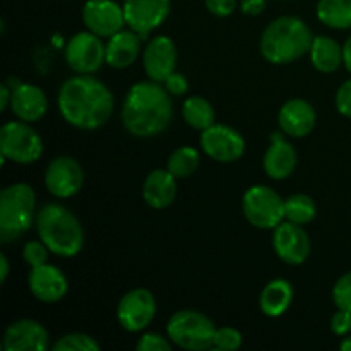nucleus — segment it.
<instances>
[{"instance_id":"9d476101","label":"nucleus","mask_w":351,"mask_h":351,"mask_svg":"<svg viewBox=\"0 0 351 351\" xmlns=\"http://www.w3.org/2000/svg\"><path fill=\"white\" fill-rule=\"evenodd\" d=\"M65 62L77 74H93L105 64V45L101 36L91 31L75 33L65 47Z\"/></svg>"},{"instance_id":"f257e3e1","label":"nucleus","mask_w":351,"mask_h":351,"mask_svg":"<svg viewBox=\"0 0 351 351\" xmlns=\"http://www.w3.org/2000/svg\"><path fill=\"white\" fill-rule=\"evenodd\" d=\"M57 103L65 122L82 130L99 129L113 112L112 91L91 74L67 79L58 91Z\"/></svg>"},{"instance_id":"7ed1b4c3","label":"nucleus","mask_w":351,"mask_h":351,"mask_svg":"<svg viewBox=\"0 0 351 351\" xmlns=\"http://www.w3.org/2000/svg\"><path fill=\"white\" fill-rule=\"evenodd\" d=\"M311 27L297 16H281L271 21L261 36V55L269 64L285 65L298 60L311 50Z\"/></svg>"},{"instance_id":"dca6fc26","label":"nucleus","mask_w":351,"mask_h":351,"mask_svg":"<svg viewBox=\"0 0 351 351\" xmlns=\"http://www.w3.org/2000/svg\"><path fill=\"white\" fill-rule=\"evenodd\" d=\"M27 285L33 297L43 304H57L69 291V280L64 271L48 263L31 267Z\"/></svg>"},{"instance_id":"39448f33","label":"nucleus","mask_w":351,"mask_h":351,"mask_svg":"<svg viewBox=\"0 0 351 351\" xmlns=\"http://www.w3.org/2000/svg\"><path fill=\"white\" fill-rule=\"evenodd\" d=\"M36 216V194L27 184H12L0 192V242L21 239Z\"/></svg>"},{"instance_id":"72a5a7b5","label":"nucleus","mask_w":351,"mask_h":351,"mask_svg":"<svg viewBox=\"0 0 351 351\" xmlns=\"http://www.w3.org/2000/svg\"><path fill=\"white\" fill-rule=\"evenodd\" d=\"M170 338H165V336L158 335V332H146V335L141 336V339L137 341L136 350L137 351H171Z\"/></svg>"},{"instance_id":"2f4dec72","label":"nucleus","mask_w":351,"mask_h":351,"mask_svg":"<svg viewBox=\"0 0 351 351\" xmlns=\"http://www.w3.org/2000/svg\"><path fill=\"white\" fill-rule=\"evenodd\" d=\"M48 249L43 242H38V240H31V242L24 243L23 247V261L26 264H29L31 267L41 266V264L48 263Z\"/></svg>"},{"instance_id":"a878e982","label":"nucleus","mask_w":351,"mask_h":351,"mask_svg":"<svg viewBox=\"0 0 351 351\" xmlns=\"http://www.w3.org/2000/svg\"><path fill=\"white\" fill-rule=\"evenodd\" d=\"M317 19L331 29H350L351 0H319Z\"/></svg>"},{"instance_id":"5701e85b","label":"nucleus","mask_w":351,"mask_h":351,"mask_svg":"<svg viewBox=\"0 0 351 351\" xmlns=\"http://www.w3.org/2000/svg\"><path fill=\"white\" fill-rule=\"evenodd\" d=\"M177 180L175 175L167 170H153L143 185V197L153 209H165L173 204L177 197Z\"/></svg>"},{"instance_id":"2eb2a0df","label":"nucleus","mask_w":351,"mask_h":351,"mask_svg":"<svg viewBox=\"0 0 351 351\" xmlns=\"http://www.w3.org/2000/svg\"><path fill=\"white\" fill-rule=\"evenodd\" d=\"M82 21L88 31L110 38L123 29L125 14L115 0H88L82 7Z\"/></svg>"},{"instance_id":"412c9836","label":"nucleus","mask_w":351,"mask_h":351,"mask_svg":"<svg viewBox=\"0 0 351 351\" xmlns=\"http://www.w3.org/2000/svg\"><path fill=\"white\" fill-rule=\"evenodd\" d=\"M317 115L314 106L300 98L288 99L278 113L280 129L290 137H305L314 130Z\"/></svg>"},{"instance_id":"393cba45","label":"nucleus","mask_w":351,"mask_h":351,"mask_svg":"<svg viewBox=\"0 0 351 351\" xmlns=\"http://www.w3.org/2000/svg\"><path fill=\"white\" fill-rule=\"evenodd\" d=\"M308 55H311L314 69H317L322 74H331L338 71L341 64H345L343 47L329 36H314Z\"/></svg>"},{"instance_id":"aec40b11","label":"nucleus","mask_w":351,"mask_h":351,"mask_svg":"<svg viewBox=\"0 0 351 351\" xmlns=\"http://www.w3.org/2000/svg\"><path fill=\"white\" fill-rule=\"evenodd\" d=\"M9 84V82H7ZM12 88V101H10V108H12L14 115L19 120L27 123L38 122L43 119L45 113L48 110V99L43 89L38 88L34 84H27V82H14Z\"/></svg>"},{"instance_id":"a211bd4d","label":"nucleus","mask_w":351,"mask_h":351,"mask_svg":"<svg viewBox=\"0 0 351 351\" xmlns=\"http://www.w3.org/2000/svg\"><path fill=\"white\" fill-rule=\"evenodd\" d=\"M177 47L171 38L165 36H154L153 40L147 41L146 48L143 53L144 71H146L147 77L151 81L165 82V79L175 72V65H177Z\"/></svg>"},{"instance_id":"7c9ffc66","label":"nucleus","mask_w":351,"mask_h":351,"mask_svg":"<svg viewBox=\"0 0 351 351\" xmlns=\"http://www.w3.org/2000/svg\"><path fill=\"white\" fill-rule=\"evenodd\" d=\"M242 346V335L233 328H218L213 348L219 351H235Z\"/></svg>"},{"instance_id":"ea45409f","label":"nucleus","mask_w":351,"mask_h":351,"mask_svg":"<svg viewBox=\"0 0 351 351\" xmlns=\"http://www.w3.org/2000/svg\"><path fill=\"white\" fill-rule=\"evenodd\" d=\"M12 101V88L7 82L0 86V112H5L7 106H10Z\"/></svg>"},{"instance_id":"b1692460","label":"nucleus","mask_w":351,"mask_h":351,"mask_svg":"<svg viewBox=\"0 0 351 351\" xmlns=\"http://www.w3.org/2000/svg\"><path fill=\"white\" fill-rule=\"evenodd\" d=\"M293 300V288L287 280H273L263 288L259 307L267 317H281L290 308Z\"/></svg>"},{"instance_id":"79ce46f5","label":"nucleus","mask_w":351,"mask_h":351,"mask_svg":"<svg viewBox=\"0 0 351 351\" xmlns=\"http://www.w3.org/2000/svg\"><path fill=\"white\" fill-rule=\"evenodd\" d=\"M343 58H345L346 71L351 74V36L346 40V43L343 45Z\"/></svg>"},{"instance_id":"58836bf2","label":"nucleus","mask_w":351,"mask_h":351,"mask_svg":"<svg viewBox=\"0 0 351 351\" xmlns=\"http://www.w3.org/2000/svg\"><path fill=\"white\" fill-rule=\"evenodd\" d=\"M240 9L245 16H259L266 9V0H242Z\"/></svg>"},{"instance_id":"0eeeda50","label":"nucleus","mask_w":351,"mask_h":351,"mask_svg":"<svg viewBox=\"0 0 351 351\" xmlns=\"http://www.w3.org/2000/svg\"><path fill=\"white\" fill-rule=\"evenodd\" d=\"M0 153L12 163L33 165L43 154V141L29 123L14 120L0 129Z\"/></svg>"},{"instance_id":"9b49d317","label":"nucleus","mask_w":351,"mask_h":351,"mask_svg":"<svg viewBox=\"0 0 351 351\" xmlns=\"http://www.w3.org/2000/svg\"><path fill=\"white\" fill-rule=\"evenodd\" d=\"M154 315H156V300L146 288L127 291L120 298L117 307V321L129 332L144 331L153 322Z\"/></svg>"},{"instance_id":"6e6552de","label":"nucleus","mask_w":351,"mask_h":351,"mask_svg":"<svg viewBox=\"0 0 351 351\" xmlns=\"http://www.w3.org/2000/svg\"><path fill=\"white\" fill-rule=\"evenodd\" d=\"M243 216L252 226L274 230L285 221V199L267 185H254L243 194Z\"/></svg>"},{"instance_id":"4c0bfd02","label":"nucleus","mask_w":351,"mask_h":351,"mask_svg":"<svg viewBox=\"0 0 351 351\" xmlns=\"http://www.w3.org/2000/svg\"><path fill=\"white\" fill-rule=\"evenodd\" d=\"M331 329L338 336L348 335L351 331V312L338 308V312L331 317Z\"/></svg>"},{"instance_id":"bb28decb","label":"nucleus","mask_w":351,"mask_h":351,"mask_svg":"<svg viewBox=\"0 0 351 351\" xmlns=\"http://www.w3.org/2000/svg\"><path fill=\"white\" fill-rule=\"evenodd\" d=\"M182 117L195 130H204L215 123V110L202 96H191L182 106Z\"/></svg>"},{"instance_id":"f3484780","label":"nucleus","mask_w":351,"mask_h":351,"mask_svg":"<svg viewBox=\"0 0 351 351\" xmlns=\"http://www.w3.org/2000/svg\"><path fill=\"white\" fill-rule=\"evenodd\" d=\"M2 348L5 351H47L50 348V336L38 321L21 319L5 329Z\"/></svg>"},{"instance_id":"1a4fd4ad","label":"nucleus","mask_w":351,"mask_h":351,"mask_svg":"<svg viewBox=\"0 0 351 351\" xmlns=\"http://www.w3.org/2000/svg\"><path fill=\"white\" fill-rule=\"evenodd\" d=\"M201 147L211 160L218 163H233L245 153V139L233 127L213 123L201 132Z\"/></svg>"},{"instance_id":"c85d7f7f","label":"nucleus","mask_w":351,"mask_h":351,"mask_svg":"<svg viewBox=\"0 0 351 351\" xmlns=\"http://www.w3.org/2000/svg\"><path fill=\"white\" fill-rule=\"evenodd\" d=\"M199 163H201V156H199L197 149L191 146H184L171 153V156L168 158L167 168L177 178H187L197 170Z\"/></svg>"},{"instance_id":"20e7f679","label":"nucleus","mask_w":351,"mask_h":351,"mask_svg":"<svg viewBox=\"0 0 351 351\" xmlns=\"http://www.w3.org/2000/svg\"><path fill=\"white\" fill-rule=\"evenodd\" d=\"M41 242L58 257H75L84 245V230L72 211L58 202H48L36 213Z\"/></svg>"},{"instance_id":"4468645a","label":"nucleus","mask_w":351,"mask_h":351,"mask_svg":"<svg viewBox=\"0 0 351 351\" xmlns=\"http://www.w3.org/2000/svg\"><path fill=\"white\" fill-rule=\"evenodd\" d=\"M273 247L276 256L290 266H300L311 256V239L302 225L281 221L274 228Z\"/></svg>"},{"instance_id":"6ab92c4d","label":"nucleus","mask_w":351,"mask_h":351,"mask_svg":"<svg viewBox=\"0 0 351 351\" xmlns=\"http://www.w3.org/2000/svg\"><path fill=\"white\" fill-rule=\"evenodd\" d=\"M285 136L287 134L283 130L271 134V144L264 153V171L273 180H285L293 173L295 167H297V151H295L293 144L285 139Z\"/></svg>"},{"instance_id":"e433bc0d","label":"nucleus","mask_w":351,"mask_h":351,"mask_svg":"<svg viewBox=\"0 0 351 351\" xmlns=\"http://www.w3.org/2000/svg\"><path fill=\"white\" fill-rule=\"evenodd\" d=\"M206 9L216 17H228L235 12L237 0H204Z\"/></svg>"},{"instance_id":"cd10ccee","label":"nucleus","mask_w":351,"mask_h":351,"mask_svg":"<svg viewBox=\"0 0 351 351\" xmlns=\"http://www.w3.org/2000/svg\"><path fill=\"white\" fill-rule=\"evenodd\" d=\"M317 208L311 195L293 194L285 199V219L297 225H308L315 219Z\"/></svg>"},{"instance_id":"a19ab883","label":"nucleus","mask_w":351,"mask_h":351,"mask_svg":"<svg viewBox=\"0 0 351 351\" xmlns=\"http://www.w3.org/2000/svg\"><path fill=\"white\" fill-rule=\"evenodd\" d=\"M7 276H9V261L5 254H0V283H5Z\"/></svg>"},{"instance_id":"c756f323","label":"nucleus","mask_w":351,"mask_h":351,"mask_svg":"<svg viewBox=\"0 0 351 351\" xmlns=\"http://www.w3.org/2000/svg\"><path fill=\"white\" fill-rule=\"evenodd\" d=\"M57 351H98L99 345L95 338L84 332H71L58 339L53 345Z\"/></svg>"},{"instance_id":"f704fd0d","label":"nucleus","mask_w":351,"mask_h":351,"mask_svg":"<svg viewBox=\"0 0 351 351\" xmlns=\"http://www.w3.org/2000/svg\"><path fill=\"white\" fill-rule=\"evenodd\" d=\"M336 108L343 117L351 119V79L339 86L336 93Z\"/></svg>"},{"instance_id":"4be33fe9","label":"nucleus","mask_w":351,"mask_h":351,"mask_svg":"<svg viewBox=\"0 0 351 351\" xmlns=\"http://www.w3.org/2000/svg\"><path fill=\"white\" fill-rule=\"evenodd\" d=\"M143 38L132 29H122L108 38L105 45V60L112 69H127L137 60Z\"/></svg>"},{"instance_id":"473e14b6","label":"nucleus","mask_w":351,"mask_h":351,"mask_svg":"<svg viewBox=\"0 0 351 351\" xmlns=\"http://www.w3.org/2000/svg\"><path fill=\"white\" fill-rule=\"evenodd\" d=\"M332 300L336 307L351 312V271L343 274L332 288Z\"/></svg>"},{"instance_id":"423d86ee","label":"nucleus","mask_w":351,"mask_h":351,"mask_svg":"<svg viewBox=\"0 0 351 351\" xmlns=\"http://www.w3.org/2000/svg\"><path fill=\"white\" fill-rule=\"evenodd\" d=\"M216 329L215 322L202 312L185 308L171 315L167 324V336L178 348L202 351L213 348Z\"/></svg>"},{"instance_id":"f8f14e48","label":"nucleus","mask_w":351,"mask_h":351,"mask_svg":"<svg viewBox=\"0 0 351 351\" xmlns=\"http://www.w3.org/2000/svg\"><path fill=\"white\" fill-rule=\"evenodd\" d=\"M84 185V171L72 156H58L45 170V187L58 199H69L79 194Z\"/></svg>"},{"instance_id":"ddd939ff","label":"nucleus","mask_w":351,"mask_h":351,"mask_svg":"<svg viewBox=\"0 0 351 351\" xmlns=\"http://www.w3.org/2000/svg\"><path fill=\"white\" fill-rule=\"evenodd\" d=\"M170 0H125L123 14L129 29L146 40L151 31L158 29L170 16Z\"/></svg>"},{"instance_id":"c9c22d12","label":"nucleus","mask_w":351,"mask_h":351,"mask_svg":"<svg viewBox=\"0 0 351 351\" xmlns=\"http://www.w3.org/2000/svg\"><path fill=\"white\" fill-rule=\"evenodd\" d=\"M165 88H167V91L170 93V95L173 96H182L187 93L189 89V81L187 77H185L182 72H171L170 75H168L167 79H165Z\"/></svg>"},{"instance_id":"37998d69","label":"nucleus","mask_w":351,"mask_h":351,"mask_svg":"<svg viewBox=\"0 0 351 351\" xmlns=\"http://www.w3.org/2000/svg\"><path fill=\"white\" fill-rule=\"evenodd\" d=\"M339 350H341V351H351V336H346V338L343 339L341 345H339Z\"/></svg>"},{"instance_id":"f03ea898","label":"nucleus","mask_w":351,"mask_h":351,"mask_svg":"<svg viewBox=\"0 0 351 351\" xmlns=\"http://www.w3.org/2000/svg\"><path fill=\"white\" fill-rule=\"evenodd\" d=\"M173 119V103L167 88L156 81L134 84L122 106V122L136 137H154L165 132Z\"/></svg>"}]
</instances>
